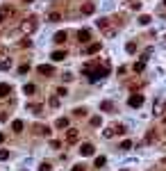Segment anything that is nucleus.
<instances>
[{
  "instance_id": "1",
  "label": "nucleus",
  "mask_w": 166,
  "mask_h": 171,
  "mask_svg": "<svg viewBox=\"0 0 166 171\" xmlns=\"http://www.w3.org/2000/svg\"><path fill=\"white\" fill-rule=\"evenodd\" d=\"M34 27H37V21H34V19H27V21H23V23H21V32H23V34L34 32Z\"/></svg>"
},
{
  "instance_id": "2",
  "label": "nucleus",
  "mask_w": 166,
  "mask_h": 171,
  "mask_svg": "<svg viewBox=\"0 0 166 171\" xmlns=\"http://www.w3.org/2000/svg\"><path fill=\"white\" fill-rule=\"evenodd\" d=\"M130 105H132V107H141V105H144V96H141V94L130 96Z\"/></svg>"
},
{
  "instance_id": "3",
  "label": "nucleus",
  "mask_w": 166,
  "mask_h": 171,
  "mask_svg": "<svg viewBox=\"0 0 166 171\" xmlns=\"http://www.w3.org/2000/svg\"><path fill=\"white\" fill-rule=\"evenodd\" d=\"M50 57H53L55 62H61V60H64V57H66V52H64V50H55V52H53V55H50Z\"/></svg>"
},
{
  "instance_id": "4",
  "label": "nucleus",
  "mask_w": 166,
  "mask_h": 171,
  "mask_svg": "<svg viewBox=\"0 0 166 171\" xmlns=\"http://www.w3.org/2000/svg\"><path fill=\"white\" fill-rule=\"evenodd\" d=\"M80 153H82V155H91V153H93V146H91V144H84L82 148H80Z\"/></svg>"
},
{
  "instance_id": "5",
  "label": "nucleus",
  "mask_w": 166,
  "mask_h": 171,
  "mask_svg": "<svg viewBox=\"0 0 166 171\" xmlns=\"http://www.w3.org/2000/svg\"><path fill=\"white\" fill-rule=\"evenodd\" d=\"M89 30H80V34H77V37H80V41H82V44H84V41H89Z\"/></svg>"
},
{
  "instance_id": "6",
  "label": "nucleus",
  "mask_w": 166,
  "mask_h": 171,
  "mask_svg": "<svg viewBox=\"0 0 166 171\" xmlns=\"http://www.w3.org/2000/svg\"><path fill=\"white\" fill-rule=\"evenodd\" d=\"M9 91H11L9 85H0V96H9Z\"/></svg>"
},
{
  "instance_id": "7",
  "label": "nucleus",
  "mask_w": 166,
  "mask_h": 171,
  "mask_svg": "<svg viewBox=\"0 0 166 171\" xmlns=\"http://www.w3.org/2000/svg\"><path fill=\"white\" fill-rule=\"evenodd\" d=\"M55 41H57V44H64V41H66V32H57L55 34Z\"/></svg>"
},
{
  "instance_id": "8",
  "label": "nucleus",
  "mask_w": 166,
  "mask_h": 171,
  "mask_svg": "<svg viewBox=\"0 0 166 171\" xmlns=\"http://www.w3.org/2000/svg\"><path fill=\"white\" fill-rule=\"evenodd\" d=\"M39 73H43V75H50V73H53V66H48V64H45V66H39Z\"/></svg>"
},
{
  "instance_id": "9",
  "label": "nucleus",
  "mask_w": 166,
  "mask_h": 171,
  "mask_svg": "<svg viewBox=\"0 0 166 171\" xmlns=\"http://www.w3.org/2000/svg\"><path fill=\"white\" fill-rule=\"evenodd\" d=\"M11 128H14L16 132H21V130H23V123H21V121H14V123H11Z\"/></svg>"
},
{
  "instance_id": "10",
  "label": "nucleus",
  "mask_w": 166,
  "mask_h": 171,
  "mask_svg": "<svg viewBox=\"0 0 166 171\" xmlns=\"http://www.w3.org/2000/svg\"><path fill=\"white\" fill-rule=\"evenodd\" d=\"M77 139V130H68V141H75Z\"/></svg>"
},
{
  "instance_id": "11",
  "label": "nucleus",
  "mask_w": 166,
  "mask_h": 171,
  "mask_svg": "<svg viewBox=\"0 0 166 171\" xmlns=\"http://www.w3.org/2000/svg\"><path fill=\"white\" fill-rule=\"evenodd\" d=\"M91 11H93V5H84L82 7V14H91Z\"/></svg>"
},
{
  "instance_id": "12",
  "label": "nucleus",
  "mask_w": 166,
  "mask_h": 171,
  "mask_svg": "<svg viewBox=\"0 0 166 171\" xmlns=\"http://www.w3.org/2000/svg\"><path fill=\"white\" fill-rule=\"evenodd\" d=\"M68 126V119H59L57 121V128H66Z\"/></svg>"
},
{
  "instance_id": "13",
  "label": "nucleus",
  "mask_w": 166,
  "mask_h": 171,
  "mask_svg": "<svg viewBox=\"0 0 166 171\" xmlns=\"http://www.w3.org/2000/svg\"><path fill=\"white\" fill-rule=\"evenodd\" d=\"M11 66V60H5V62H0V69H9Z\"/></svg>"
},
{
  "instance_id": "14",
  "label": "nucleus",
  "mask_w": 166,
  "mask_h": 171,
  "mask_svg": "<svg viewBox=\"0 0 166 171\" xmlns=\"http://www.w3.org/2000/svg\"><path fill=\"white\" fill-rule=\"evenodd\" d=\"M98 48H100V44H93V46H89V48H87V52H96Z\"/></svg>"
},
{
  "instance_id": "15",
  "label": "nucleus",
  "mask_w": 166,
  "mask_h": 171,
  "mask_svg": "<svg viewBox=\"0 0 166 171\" xmlns=\"http://www.w3.org/2000/svg\"><path fill=\"white\" fill-rule=\"evenodd\" d=\"M34 91H37V87H34V85H27L25 87V94H34Z\"/></svg>"
},
{
  "instance_id": "16",
  "label": "nucleus",
  "mask_w": 166,
  "mask_h": 171,
  "mask_svg": "<svg viewBox=\"0 0 166 171\" xmlns=\"http://www.w3.org/2000/svg\"><path fill=\"white\" fill-rule=\"evenodd\" d=\"M121 148H123V151H128V148H132V141H123V144H121Z\"/></svg>"
},
{
  "instance_id": "17",
  "label": "nucleus",
  "mask_w": 166,
  "mask_h": 171,
  "mask_svg": "<svg viewBox=\"0 0 166 171\" xmlns=\"http://www.w3.org/2000/svg\"><path fill=\"white\" fill-rule=\"evenodd\" d=\"M48 19H50V21H59V19H61V14H55V11H53V14H50Z\"/></svg>"
},
{
  "instance_id": "18",
  "label": "nucleus",
  "mask_w": 166,
  "mask_h": 171,
  "mask_svg": "<svg viewBox=\"0 0 166 171\" xmlns=\"http://www.w3.org/2000/svg\"><path fill=\"white\" fill-rule=\"evenodd\" d=\"M134 71H136V73H141V71H144V62H139V64H136Z\"/></svg>"
},
{
  "instance_id": "19",
  "label": "nucleus",
  "mask_w": 166,
  "mask_h": 171,
  "mask_svg": "<svg viewBox=\"0 0 166 171\" xmlns=\"http://www.w3.org/2000/svg\"><path fill=\"white\" fill-rule=\"evenodd\" d=\"M139 23H144V25H146V23H150V16H141Z\"/></svg>"
},
{
  "instance_id": "20",
  "label": "nucleus",
  "mask_w": 166,
  "mask_h": 171,
  "mask_svg": "<svg viewBox=\"0 0 166 171\" xmlns=\"http://www.w3.org/2000/svg\"><path fill=\"white\" fill-rule=\"evenodd\" d=\"M7 157H9V153H7V151H0V160H7Z\"/></svg>"
},
{
  "instance_id": "21",
  "label": "nucleus",
  "mask_w": 166,
  "mask_h": 171,
  "mask_svg": "<svg viewBox=\"0 0 166 171\" xmlns=\"http://www.w3.org/2000/svg\"><path fill=\"white\" fill-rule=\"evenodd\" d=\"M41 171H50V164H48V162H43V164H41Z\"/></svg>"
},
{
  "instance_id": "22",
  "label": "nucleus",
  "mask_w": 166,
  "mask_h": 171,
  "mask_svg": "<svg viewBox=\"0 0 166 171\" xmlns=\"http://www.w3.org/2000/svg\"><path fill=\"white\" fill-rule=\"evenodd\" d=\"M73 171H84V167H82V164H77V167L73 169Z\"/></svg>"
},
{
  "instance_id": "23",
  "label": "nucleus",
  "mask_w": 166,
  "mask_h": 171,
  "mask_svg": "<svg viewBox=\"0 0 166 171\" xmlns=\"http://www.w3.org/2000/svg\"><path fill=\"white\" fill-rule=\"evenodd\" d=\"M5 21V14H2V11H0V23H2Z\"/></svg>"
},
{
  "instance_id": "24",
  "label": "nucleus",
  "mask_w": 166,
  "mask_h": 171,
  "mask_svg": "<svg viewBox=\"0 0 166 171\" xmlns=\"http://www.w3.org/2000/svg\"><path fill=\"white\" fill-rule=\"evenodd\" d=\"M23 2H32V0H23Z\"/></svg>"
},
{
  "instance_id": "25",
  "label": "nucleus",
  "mask_w": 166,
  "mask_h": 171,
  "mask_svg": "<svg viewBox=\"0 0 166 171\" xmlns=\"http://www.w3.org/2000/svg\"><path fill=\"white\" fill-rule=\"evenodd\" d=\"M164 5H166V0H164Z\"/></svg>"
}]
</instances>
